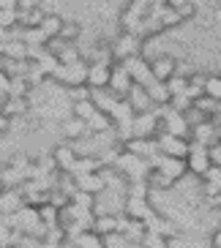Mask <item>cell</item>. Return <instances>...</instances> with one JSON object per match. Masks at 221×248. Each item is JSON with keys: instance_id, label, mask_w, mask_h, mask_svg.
I'll return each mask as SVG.
<instances>
[{"instance_id": "6da1fadb", "label": "cell", "mask_w": 221, "mask_h": 248, "mask_svg": "<svg viewBox=\"0 0 221 248\" xmlns=\"http://www.w3.org/2000/svg\"><path fill=\"white\" fill-rule=\"evenodd\" d=\"M150 11H153V3H147V0H134V3H128L123 8V14H120V28L126 33H134L137 38H142V28L150 19Z\"/></svg>"}, {"instance_id": "7a4b0ae2", "label": "cell", "mask_w": 221, "mask_h": 248, "mask_svg": "<svg viewBox=\"0 0 221 248\" xmlns=\"http://www.w3.org/2000/svg\"><path fill=\"white\" fill-rule=\"evenodd\" d=\"M110 49H112L115 63H126V60H131V58H140L142 49H145V41H142V38H137L134 33L120 30L118 36L110 41Z\"/></svg>"}, {"instance_id": "3957f363", "label": "cell", "mask_w": 221, "mask_h": 248, "mask_svg": "<svg viewBox=\"0 0 221 248\" xmlns=\"http://www.w3.org/2000/svg\"><path fill=\"white\" fill-rule=\"evenodd\" d=\"M88 71H90V63L88 60H82V63H77V66H60L58 71H55V77L52 79L60 82V85H66L68 90L74 88H85L88 85Z\"/></svg>"}, {"instance_id": "277c9868", "label": "cell", "mask_w": 221, "mask_h": 248, "mask_svg": "<svg viewBox=\"0 0 221 248\" xmlns=\"http://www.w3.org/2000/svg\"><path fill=\"white\" fill-rule=\"evenodd\" d=\"M156 145H158V153L164 158H180L186 161L191 153V139H180V137H170V134H158L156 137Z\"/></svg>"}, {"instance_id": "5b68a950", "label": "cell", "mask_w": 221, "mask_h": 248, "mask_svg": "<svg viewBox=\"0 0 221 248\" xmlns=\"http://www.w3.org/2000/svg\"><path fill=\"white\" fill-rule=\"evenodd\" d=\"M161 134H170V137H180V139H191V125L186 120V115L175 109H161Z\"/></svg>"}, {"instance_id": "8992f818", "label": "cell", "mask_w": 221, "mask_h": 248, "mask_svg": "<svg viewBox=\"0 0 221 248\" xmlns=\"http://www.w3.org/2000/svg\"><path fill=\"white\" fill-rule=\"evenodd\" d=\"M131 88H134V79H131V74L126 71V66L123 63H115L112 66V79H110V93L112 95H118L120 101H126L128 98V93H131Z\"/></svg>"}, {"instance_id": "52a82bcc", "label": "cell", "mask_w": 221, "mask_h": 248, "mask_svg": "<svg viewBox=\"0 0 221 248\" xmlns=\"http://www.w3.org/2000/svg\"><path fill=\"white\" fill-rule=\"evenodd\" d=\"M177 63H180V60H177L175 55H156V58L150 60V71H153V79H156V82H164V85H167V82H170L172 77L177 74Z\"/></svg>"}, {"instance_id": "ba28073f", "label": "cell", "mask_w": 221, "mask_h": 248, "mask_svg": "<svg viewBox=\"0 0 221 248\" xmlns=\"http://www.w3.org/2000/svg\"><path fill=\"white\" fill-rule=\"evenodd\" d=\"M52 158H55V167H58L60 175H71L74 164L79 161V153H77V147L71 142H60L55 150H52Z\"/></svg>"}, {"instance_id": "9c48e42d", "label": "cell", "mask_w": 221, "mask_h": 248, "mask_svg": "<svg viewBox=\"0 0 221 248\" xmlns=\"http://www.w3.org/2000/svg\"><path fill=\"white\" fill-rule=\"evenodd\" d=\"M126 66V71L131 74V79H134V85H142V88H147V85H153V71H150V60L147 58H131V60H126L123 63Z\"/></svg>"}, {"instance_id": "30bf717a", "label": "cell", "mask_w": 221, "mask_h": 248, "mask_svg": "<svg viewBox=\"0 0 221 248\" xmlns=\"http://www.w3.org/2000/svg\"><path fill=\"white\" fill-rule=\"evenodd\" d=\"M150 169H158V172H164V175L170 177L172 183L183 180L186 172H189L186 161H180V158H164V155H156V158L150 161Z\"/></svg>"}, {"instance_id": "8fae6325", "label": "cell", "mask_w": 221, "mask_h": 248, "mask_svg": "<svg viewBox=\"0 0 221 248\" xmlns=\"http://www.w3.org/2000/svg\"><path fill=\"white\" fill-rule=\"evenodd\" d=\"M186 167H189V172H191L194 177H205L207 169L213 167L210 158H207V147L194 145L191 142V153H189V158H186Z\"/></svg>"}, {"instance_id": "7c38bea8", "label": "cell", "mask_w": 221, "mask_h": 248, "mask_svg": "<svg viewBox=\"0 0 221 248\" xmlns=\"http://www.w3.org/2000/svg\"><path fill=\"white\" fill-rule=\"evenodd\" d=\"M60 131H63V137L71 142V145H77V142H82V139H88L90 131H88V123L85 120H79V117H63V123H60Z\"/></svg>"}, {"instance_id": "4fadbf2b", "label": "cell", "mask_w": 221, "mask_h": 248, "mask_svg": "<svg viewBox=\"0 0 221 248\" xmlns=\"http://www.w3.org/2000/svg\"><path fill=\"white\" fill-rule=\"evenodd\" d=\"M28 204V199H25L22 188H6L3 191V197H0V216H14V213H19Z\"/></svg>"}, {"instance_id": "5bb4252c", "label": "cell", "mask_w": 221, "mask_h": 248, "mask_svg": "<svg viewBox=\"0 0 221 248\" xmlns=\"http://www.w3.org/2000/svg\"><path fill=\"white\" fill-rule=\"evenodd\" d=\"M156 213V207L150 204V199H134V197H126V207H123V216L134 221H142L145 224L150 216Z\"/></svg>"}, {"instance_id": "9a60e30c", "label": "cell", "mask_w": 221, "mask_h": 248, "mask_svg": "<svg viewBox=\"0 0 221 248\" xmlns=\"http://www.w3.org/2000/svg\"><path fill=\"white\" fill-rule=\"evenodd\" d=\"M104 172V169H101ZM101 172H96V175H85V177H74V183H77V191H82V194H90V197H101L104 191H107V180H104Z\"/></svg>"}, {"instance_id": "2e32d148", "label": "cell", "mask_w": 221, "mask_h": 248, "mask_svg": "<svg viewBox=\"0 0 221 248\" xmlns=\"http://www.w3.org/2000/svg\"><path fill=\"white\" fill-rule=\"evenodd\" d=\"M112 79V66H104V63H90L88 71V88L90 90H107Z\"/></svg>"}, {"instance_id": "e0dca14e", "label": "cell", "mask_w": 221, "mask_h": 248, "mask_svg": "<svg viewBox=\"0 0 221 248\" xmlns=\"http://www.w3.org/2000/svg\"><path fill=\"white\" fill-rule=\"evenodd\" d=\"M128 107L134 109V115H145V112H153V101H150V95H147V88H142V85H134L131 93H128Z\"/></svg>"}, {"instance_id": "ac0fdd59", "label": "cell", "mask_w": 221, "mask_h": 248, "mask_svg": "<svg viewBox=\"0 0 221 248\" xmlns=\"http://www.w3.org/2000/svg\"><path fill=\"white\" fill-rule=\"evenodd\" d=\"M28 44H25L22 38H8L6 44L0 46V58L6 60H16V63H25L28 60Z\"/></svg>"}, {"instance_id": "d6986e66", "label": "cell", "mask_w": 221, "mask_h": 248, "mask_svg": "<svg viewBox=\"0 0 221 248\" xmlns=\"http://www.w3.org/2000/svg\"><path fill=\"white\" fill-rule=\"evenodd\" d=\"M104 164L98 155H79V161L74 164L71 169V177H85V175H96V172H101Z\"/></svg>"}, {"instance_id": "ffe728a7", "label": "cell", "mask_w": 221, "mask_h": 248, "mask_svg": "<svg viewBox=\"0 0 221 248\" xmlns=\"http://www.w3.org/2000/svg\"><path fill=\"white\" fill-rule=\"evenodd\" d=\"M93 232L98 237H112V234H120V216H96V224H93Z\"/></svg>"}, {"instance_id": "44dd1931", "label": "cell", "mask_w": 221, "mask_h": 248, "mask_svg": "<svg viewBox=\"0 0 221 248\" xmlns=\"http://www.w3.org/2000/svg\"><path fill=\"white\" fill-rule=\"evenodd\" d=\"M147 95H150V101H153L156 109H167V107L172 104V93H170V88H167L164 82L147 85Z\"/></svg>"}, {"instance_id": "7402d4cb", "label": "cell", "mask_w": 221, "mask_h": 248, "mask_svg": "<svg viewBox=\"0 0 221 248\" xmlns=\"http://www.w3.org/2000/svg\"><path fill=\"white\" fill-rule=\"evenodd\" d=\"M0 109H3V115L11 120V117H22V115H28V109H30V101L28 98H11L8 95L6 101L0 104Z\"/></svg>"}, {"instance_id": "603a6c76", "label": "cell", "mask_w": 221, "mask_h": 248, "mask_svg": "<svg viewBox=\"0 0 221 248\" xmlns=\"http://www.w3.org/2000/svg\"><path fill=\"white\" fill-rule=\"evenodd\" d=\"M88 131H90V137H98V134H110V131H115V123H112V117H110V115L96 112V115L88 120Z\"/></svg>"}, {"instance_id": "cb8c5ba5", "label": "cell", "mask_w": 221, "mask_h": 248, "mask_svg": "<svg viewBox=\"0 0 221 248\" xmlns=\"http://www.w3.org/2000/svg\"><path fill=\"white\" fill-rule=\"evenodd\" d=\"M63 25H66V19L60 14H47L44 22H41V33H44L47 38H60V30H63Z\"/></svg>"}, {"instance_id": "d4e9b609", "label": "cell", "mask_w": 221, "mask_h": 248, "mask_svg": "<svg viewBox=\"0 0 221 248\" xmlns=\"http://www.w3.org/2000/svg\"><path fill=\"white\" fill-rule=\"evenodd\" d=\"M147 186H150V191H170L175 183L164 175V172H158V169H150V175H147Z\"/></svg>"}, {"instance_id": "484cf974", "label": "cell", "mask_w": 221, "mask_h": 248, "mask_svg": "<svg viewBox=\"0 0 221 248\" xmlns=\"http://www.w3.org/2000/svg\"><path fill=\"white\" fill-rule=\"evenodd\" d=\"M58 60H60V66L68 68V66H77V63H82V60H85V55L79 52V46H77V44H68L66 49L58 55Z\"/></svg>"}, {"instance_id": "4316f807", "label": "cell", "mask_w": 221, "mask_h": 248, "mask_svg": "<svg viewBox=\"0 0 221 248\" xmlns=\"http://www.w3.org/2000/svg\"><path fill=\"white\" fill-rule=\"evenodd\" d=\"M96 104H93V98H88V101H77V104H71V115L74 117H79V120H85L88 123L90 117L96 115Z\"/></svg>"}, {"instance_id": "83f0119b", "label": "cell", "mask_w": 221, "mask_h": 248, "mask_svg": "<svg viewBox=\"0 0 221 248\" xmlns=\"http://www.w3.org/2000/svg\"><path fill=\"white\" fill-rule=\"evenodd\" d=\"M205 95L210 101L221 104V74H207L205 79Z\"/></svg>"}, {"instance_id": "f1b7e54d", "label": "cell", "mask_w": 221, "mask_h": 248, "mask_svg": "<svg viewBox=\"0 0 221 248\" xmlns=\"http://www.w3.org/2000/svg\"><path fill=\"white\" fill-rule=\"evenodd\" d=\"M167 3H170V8L180 16V19H191V16L197 14V6H194L191 0H167Z\"/></svg>"}, {"instance_id": "f546056e", "label": "cell", "mask_w": 221, "mask_h": 248, "mask_svg": "<svg viewBox=\"0 0 221 248\" xmlns=\"http://www.w3.org/2000/svg\"><path fill=\"white\" fill-rule=\"evenodd\" d=\"M74 246L77 248H107V240L98 237L96 232H85V234H79V237L74 240Z\"/></svg>"}, {"instance_id": "4dcf8cb0", "label": "cell", "mask_w": 221, "mask_h": 248, "mask_svg": "<svg viewBox=\"0 0 221 248\" xmlns=\"http://www.w3.org/2000/svg\"><path fill=\"white\" fill-rule=\"evenodd\" d=\"M79 36H82V28L77 22H66L63 30H60V41H66V44H77Z\"/></svg>"}, {"instance_id": "1f68e13d", "label": "cell", "mask_w": 221, "mask_h": 248, "mask_svg": "<svg viewBox=\"0 0 221 248\" xmlns=\"http://www.w3.org/2000/svg\"><path fill=\"white\" fill-rule=\"evenodd\" d=\"M167 88H170V93H172V98H177V95H186L189 93V79L186 77H172L170 82H167Z\"/></svg>"}, {"instance_id": "d6a6232c", "label": "cell", "mask_w": 221, "mask_h": 248, "mask_svg": "<svg viewBox=\"0 0 221 248\" xmlns=\"http://www.w3.org/2000/svg\"><path fill=\"white\" fill-rule=\"evenodd\" d=\"M25 79L30 82V88H38V85H44V82L49 79V77H47V74L41 71V66H38V63H30V68H28V77H25Z\"/></svg>"}, {"instance_id": "836d02e7", "label": "cell", "mask_w": 221, "mask_h": 248, "mask_svg": "<svg viewBox=\"0 0 221 248\" xmlns=\"http://www.w3.org/2000/svg\"><path fill=\"white\" fill-rule=\"evenodd\" d=\"M71 202L77 204V207H82V210H93V213H96V197H90V194L77 191V194L71 197Z\"/></svg>"}, {"instance_id": "e575fe53", "label": "cell", "mask_w": 221, "mask_h": 248, "mask_svg": "<svg viewBox=\"0 0 221 248\" xmlns=\"http://www.w3.org/2000/svg\"><path fill=\"white\" fill-rule=\"evenodd\" d=\"M207 158H210L213 167H221V145H219V142H216L213 147H207Z\"/></svg>"}, {"instance_id": "d590c367", "label": "cell", "mask_w": 221, "mask_h": 248, "mask_svg": "<svg viewBox=\"0 0 221 248\" xmlns=\"http://www.w3.org/2000/svg\"><path fill=\"white\" fill-rule=\"evenodd\" d=\"M8 128H11V120H8V117L3 115V109H0V134H6Z\"/></svg>"}, {"instance_id": "8d00e7d4", "label": "cell", "mask_w": 221, "mask_h": 248, "mask_svg": "<svg viewBox=\"0 0 221 248\" xmlns=\"http://www.w3.org/2000/svg\"><path fill=\"white\" fill-rule=\"evenodd\" d=\"M210 246H213V248H221V226L213 232V237H210Z\"/></svg>"}, {"instance_id": "74e56055", "label": "cell", "mask_w": 221, "mask_h": 248, "mask_svg": "<svg viewBox=\"0 0 221 248\" xmlns=\"http://www.w3.org/2000/svg\"><path fill=\"white\" fill-rule=\"evenodd\" d=\"M63 246H66V243H63ZM63 246H60V243H41V248H63Z\"/></svg>"}, {"instance_id": "f35d334b", "label": "cell", "mask_w": 221, "mask_h": 248, "mask_svg": "<svg viewBox=\"0 0 221 248\" xmlns=\"http://www.w3.org/2000/svg\"><path fill=\"white\" fill-rule=\"evenodd\" d=\"M3 191H6V188H3V183H0V197H3Z\"/></svg>"}]
</instances>
